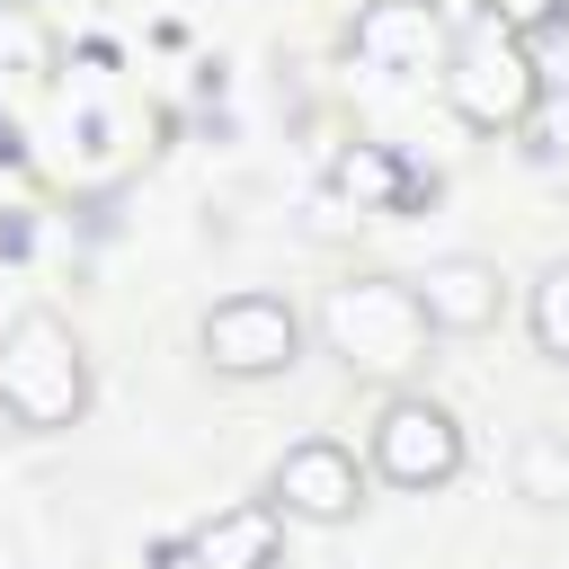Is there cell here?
<instances>
[{
  "label": "cell",
  "instance_id": "6da1fadb",
  "mask_svg": "<svg viewBox=\"0 0 569 569\" xmlns=\"http://www.w3.org/2000/svg\"><path fill=\"white\" fill-rule=\"evenodd\" d=\"M320 338H329V356H338L347 373L400 382V373L427 365L436 320H427L418 284H400V276H347V284H329V302H320Z\"/></svg>",
  "mask_w": 569,
  "mask_h": 569
},
{
  "label": "cell",
  "instance_id": "7a4b0ae2",
  "mask_svg": "<svg viewBox=\"0 0 569 569\" xmlns=\"http://www.w3.org/2000/svg\"><path fill=\"white\" fill-rule=\"evenodd\" d=\"M0 409L18 427H36V436H53V427H71L89 409V356H80L62 311H18L9 320V338H0Z\"/></svg>",
  "mask_w": 569,
  "mask_h": 569
},
{
  "label": "cell",
  "instance_id": "3957f363",
  "mask_svg": "<svg viewBox=\"0 0 569 569\" xmlns=\"http://www.w3.org/2000/svg\"><path fill=\"white\" fill-rule=\"evenodd\" d=\"M533 98H542V71H533L525 36H516L498 9H480V18L445 44V107H453L471 133H507V124L533 116Z\"/></svg>",
  "mask_w": 569,
  "mask_h": 569
},
{
  "label": "cell",
  "instance_id": "277c9868",
  "mask_svg": "<svg viewBox=\"0 0 569 569\" xmlns=\"http://www.w3.org/2000/svg\"><path fill=\"white\" fill-rule=\"evenodd\" d=\"M196 347H204L213 373H231V382H267V373H284V365L302 356V320H293L284 293H222V302L204 311Z\"/></svg>",
  "mask_w": 569,
  "mask_h": 569
},
{
  "label": "cell",
  "instance_id": "5b68a950",
  "mask_svg": "<svg viewBox=\"0 0 569 569\" xmlns=\"http://www.w3.org/2000/svg\"><path fill=\"white\" fill-rule=\"evenodd\" d=\"M373 471H382L391 489H445V480L462 471V427H453V409L427 400V391H391L382 418H373Z\"/></svg>",
  "mask_w": 569,
  "mask_h": 569
},
{
  "label": "cell",
  "instance_id": "8992f818",
  "mask_svg": "<svg viewBox=\"0 0 569 569\" xmlns=\"http://www.w3.org/2000/svg\"><path fill=\"white\" fill-rule=\"evenodd\" d=\"M267 498H276V516H302V525H347V516L365 507V462H356L338 436H302V445H284V453H276Z\"/></svg>",
  "mask_w": 569,
  "mask_h": 569
},
{
  "label": "cell",
  "instance_id": "52a82bcc",
  "mask_svg": "<svg viewBox=\"0 0 569 569\" xmlns=\"http://www.w3.org/2000/svg\"><path fill=\"white\" fill-rule=\"evenodd\" d=\"M356 62H373V71H436L445 62L436 0H373L356 18Z\"/></svg>",
  "mask_w": 569,
  "mask_h": 569
},
{
  "label": "cell",
  "instance_id": "ba28073f",
  "mask_svg": "<svg viewBox=\"0 0 569 569\" xmlns=\"http://www.w3.org/2000/svg\"><path fill=\"white\" fill-rule=\"evenodd\" d=\"M418 284V302H427V320L436 329H453V338H480L498 311H507V276L489 267V258H436L427 276H409Z\"/></svg>",
  "mask_w": 569,
  "mask_h": 569
},
{
  "label": "cell",
  "instance_id": "9c48e42d",
  "mask_svg": "<svg viewBox=\"0 0 569 569\" xmlns=\"http://www.w3.org/2000/svg\"><path fill=\"white\" fill-rule=\"evenodd\" d=\"M276 542H284L276 498H231V507H213V516L187 533V551H196L204 569H276Z\"/></svg>",
  "mask_w": 569,
  "mask_h": 569
},
{
  "label": "cell",
  "instance_id": "30bf717a",
  "mask_svg": "<svg viewBox=\"0 0 569 569\" xmlns=\"http://www.w3.org/2000/svg\"><path fill=\"white\" fill-rule=\"evenodd\" d=\"M329 187H338V204H356V213H400V204L427 196V178H418L391 142H347V151L329 160Z\"/></svg>",
  "mask_w": 569,
  "mask_h": 569
},
{
  "label": "cell",
  "instance_id": "8fae6325",
  "mask_svg": "<svg viewBox=\"0 0 569 569\" xmlns=\"http://www.w3.org/2000/svg\"><path fill=\"white\" fill-rule=\"evenodd\" d=\"M507 471H516V498H533V507H569V436H551V427H525Z\"/></svg>",
  "mask_w": 569,
  "mask_h": 569
},
{
  "label": "cell",
  "instance_id": "7c38bea8",
  "mask_svg": "<svg viewBox=\"0 0 569 569\" xmlns=\"http://www.w3.org/2000/svg\"><path fill=\"white\" fill-rule=\"evenodd\" d=\"M525 329H533V347H542L551 365H569V258L533 276V302H525Z\"/></svg>",
  "mask_w": 569,
  "mask_h": 569
},
{
  "label": "cell",
  "instance_id": "4fadbf2b",
  "mask_svg": "<svg viewBox=\"0 0 569 569\" xmlns=\"http://www.w3.org/2000/svg\"><path fill=\"white\" fill-rule=\"evenodd\" d=\"M498 18L525 36V27H551V18H560V0H498Z\"/></svg>",
  "mask_w": 569,
  "mask_h": 569
},
{
  "label": "cell",
  "instance_id": "5bb4252c",
  "mask_svg": "<svg viewBox=\"0 0 569 569\" xmlns=\"http://www.w3.org/2000/svg\"><path fill=\"white\" fill-rule=\"evenodd\" d=\"M151 569H204V560H196L187 542H169V551H151Z\"/></svg>",
  "mask_w": 569,
  "mask_h": 569
},
{
  "label": "cell",
  "instance_id": "9a60e30c",
  "mask_svg": "<svg viewBox=\"0 0 569 569\" xmlns=\"http://www.w3.org/2000/svg\"><path fill=\"white\" fill-rule=\"evenodd\" d=\"M53 9H98V0H53Z\"/></svg>",
  "mask_w": 569,
  "mask_h": 569
}]
</instances>
